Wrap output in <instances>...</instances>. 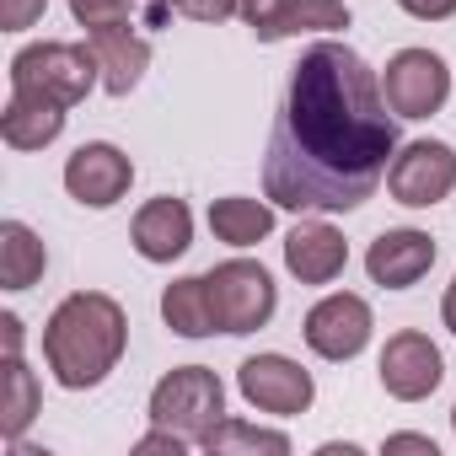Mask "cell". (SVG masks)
Listing matches in <instances>:
<instances>
[{"mask_svg":"<svg viewBox=\"0 0 456 456\" xmlns=\"http://www.w3.org/2000/svg\"><path fill=\"white\" fill-rule=\"evenodd\" d=\"M397 156V113L381 97L376 70L349 44H312L290 65L269 151L264 193L296 215L360 209Z\"/></svg>","mask_w":456,"mask_h":456,"instance_id":"6da1fadb","label":"cell"},{"mask_svg":"<svg viewBox=\"0 0 456 456\" xmlns=\"http://www.w3.org/2000/svg\"><path fill=\"white\" fill-rule=\"evenodd\" d=\"M129 344V317L102 290H76L44 322V360L65 392H92L113 376Z\"/></svg>","mask_w":456,"mask_h":456,"instance_id":"7a4b0ae2","label":"cell"},{"mask_svg":"<svg viewBox=\"0 0 456 456\" xmlns=\"http://www.w3.org/2000/svg\"><path fill=\"white\" fill-rule=\"evenodd\" d=\"M102 81L97 70V54L86 44H60V38H44V44H28L17 60H12V92H33V97H54L65 108L86 102V92Z\"/></svg>","mask_w":456,"mask_h":456,"instance_id":"3957f363","label":"cell"},{"mask_svg":"<svg viewBox=\"0 0 456 456\" xmlns=\"http://www.w3.org/2000/svg\"><path fill=\"white\" fill-rule=\"evenodd\" d=\"M220 419H225V387L209 365H177L151 387V424L177 429L193 445H204V435Z\"/></svg>","mask_w":456,"mask_h":456,"instance_id":"277c9868","label":"cell"},{"mask_svg":"<svg viewBox=\"0 0 456 456\" xmlns=\"http://www.w3.org/2000/svg\"><path fill=\"white\" fill-rule=\"evenodd\" d=\"M209 301H215V317H220V333H258L269 328L274 306H280V290H274V274L253 258H232V264H215L209 274Z\"/></svg>","mask_w":456,"mask_h":456,"instance_id":"5b68a950","label":"cell"},{"mask_svg":"<svg viewBox=\"0 0 456 456\" xmlns=\"http://www.w3.org/2000/svg\"><path fill=\"white\" fill-rule=\"evenodd\" d=\"M381 97L397 118H429L451 97V70L435 49H397L381 70Z\"/></svg>","mask_w":456,"mask_h":456,"instance_id":"8992f818","label":"cell"},{"mask_svg":"<svg viewBox=\"0 0 456 456\" xmlns=\"http://www.w3.org/2000/svg\"><path fill=\"white\" fill-rule=\"evenodd\" d=\"M456 188V151L445 140H408L387 167V193L408 209H429Z\"/></svg>","mask_w":456,"mask_h":456,"instance_id":"52a82bcc","label":"cell"},{"mask_svg":"<svg viewBox=\"0 0 456 456\" xmlns=\"http://www.w3.org/2000/svg\"><path fill=\"white\" fill-rule=\"evenodd\" d=\"M237 387H242V397H248L258 413H280V419L306 413L312 397H317L312 370H301L290 354H253V360H242Z\"/></svg>","mask_w":456,"mask_h":456,"instance_id":"ba28073f","label":"cell"},{"mask_svg":"<svg viewBox=\"0 0 456 456\" xmlns=\"http://www.w3.org/2000/svg\"><path fill=\"white\" fill-rule=\"evenodd\" d=\"M370 306H365V296H354V290H333V296H322L312 312H306V322H301V333H306V349L312 354H322V360H354L365 344H370Z\"/></svg>","mask_w":456,"mask_h":456,"instance_id":"9c48e42d","label":"cell"},{"mask_svg":"<svg viewBox=\"0 0 456 456\" xmlns=\"http://www.w3.org/2000/svg\"><path fill=\"white\" fill-rule=\"evenodd\" d=\"M237 17L253 28L258 44H280L296 33H333L349 28L344 0H237Z\"/></svg>","mask_w":456,"mask_h":456,"instance_id":"30bf717a","label":"cell"},{"mask_svg":"<svg viewBox=\"0 0 456 456\" xmlns=\"http://www.w3.org/2000/svg\"><path fill=\"white\" fill-rule=\"evenodd\" d=\"M129 183H134V161H129L118 145H108V140H86V145L65 161V188H70V199L86 204V209H113V204L129 193Z\"/></svg>","mask_w":456,"mask_h":456,"instance_id":"8fae6325","label":"cell"},{"mask_svg":"<svg viewBox=\"0 0 456 456\" xmlns=\"http://www.w3.org/2000/svg\"><path fill=\"white\" fill-rule=\"evenodd\" d=\"M376 370H381L387 397H397V403H419V397H429V392L445 381V360H440V349H435L424 333H413V328L387 338Z\"/></svg>","mask_w":456,"mask_h":456,"instance_id":"7c38bea8","label":"cell"},{"mask_svg":"<svg viewBox=\"0 0 456 456\" xmlns=\"http://www.w3.org/2000/svg\"><path fill=\"white\" fill-rule=\"evenodd\" d=\"M435 269V242L419 225H397V232H381L365 253V274L381 285V290H408L419 285L424 274Z\"/></svg>","mask_w":456,"mask_h":456,"instance_id":"4fadbf2b","label":"cell"},{"mask_svg":"<svg viewBox=\"0 0 456 456\" xmlns=\"http://www.w3.org/2000/svg\"><path fill=\"white\" fill-rule=\"evenodd\" d=\"M129 242H134V253H140L145 264H172V258H183L188 242H193V215H188V204L172 199V193L140 204V215H134V225H129Z\"/></svg>","mask_w":456,"mask_h":456,"instance_id":"5bb4252c","label":"cell"},{"mask_svg":"<svg viewBox=\"0 0 456 456\" xmlns=\"http://www.w3.org/2000/svg\"><path fill=\"white\" fill-rule=\"evenodd\" d=\"M349 264V242L344 232H333L328 220H301L290 225L285 237V269L301 280V285H333Z\"/></svg>","mask_w":456,"mask_h":456,"instance_id":"9a60e30c","label":"cell"},{"mask_svg":"<svg viewBox=\"0 0 456 456\" xmlns=\"http://www.w3.org/2000/svg\"><path fill=\"white\" fill-rule=\"evenodd\" d=\"M65 118L70 108L54 102V97H33V92H12L6 113H0V140L12 151H44L65 134Z\"/></svg>","mask_w":456,"mask_h":456,"instance_id":"2e32d148","label":"cell"},{"mask_svg":"<svg viewBox=\"0 0 456 456\" xmlns=\"http://www.w3.org/2000/svg\"><path fill=\"white\" fill-rule=\"evenodd\" d=\"M92 54H97V70H102V92L129 97V92L145 81L151 38H140V33H129V28H102V33H92Z\"/></svg>","mask_w":456,"mask_h":456,"instance_id":"e0dca14e","label":"cell"},{"mask_svg":"<svg viewBox=\"0 0 456 456\" xmlns=\"http://www.w3.org/2000/svg\"><path fill=\"white\" fill-rule=\"evenodd\" d=\"M161 317L177 338H209L220 333V317H215V301H209V280L204 274H188V280H172L161 290Z\"/></svg>","mask_w":456,"mask_h":456,"instance_id":"ac0fdd59","label":"cell"},{"mask_svg":"<svg viewBox=\"0 0 456 456\" xmlns=\"http://www.w3.org/2000/svg\"><path fill=\"white\" fill-rule=\"evenodd\" d=\"M49 269V248L28 220H6L0 225V285L6 290H33Z\"/></svg>","mask_w":456,"mask_h":456,"instance_id":"d6986e66","label":"cell"},{"mask_svg":"<svg viewBox=\"0 0 456 456\" xmlns=\"http://www.w3.org/2000/svg\"><path fill=\"white\" fill-rule=\"evenodd\" d=\"M209 232H215L220 242H232V248H258V242L274 232V204L242 199V193L215 199V204H209Z\"/></svg>","mask_w":456,"mask_h":456,"instance_id":"ffe728a7","label":"cell"},{"mask_svg":"<svg viewBox=\"0 0 456 456\" xmlns=\"http://www.w3.org/2000/svg\"><path fill=\"white\" fill-rule=\"evenodd\" d=\"M38 419V376L28 370L22 354H6V397H0V435L12 445L22 440V429Z\"/></svg>","mask_w":456,"mask_h":456,"instance_id":"44dd1931","label":"cell"},{"mask_svg":"<svg viewBox=\"0 0 456 456\" xmlns=\"http://www.w3.org/2000/svg\"><path fill=\"white\" fill-rule=\"evenodd\" d=\"M204 451L209 456H237V451H269V456H285L290 451V435L280 429H258V424H242V419H220L209 435H204Z\"/></svg>","mask_w":456,"mask_h":456,"instance_id":"7402d4cb","label":"cell"},{"mask_svg":"<svg viewBox=\"0 0 456 456\" xmlns=\"http://www.w3.org/2000/svg\"><path fill=\"white\" fill-rule=\"evenodd\" d=\"M129 12H134V0H70V17L86 28V38L102 28H129Z\"/></svg>","mask_w":456,"mask_h":456,"instance_id":"603a6c76","label":"cell"},{"mask_svg":"<svg viewBox=\"0 0 456 456\" xmlns=\"http://www.w3.org/2000/svg\"><path fill=\"white\" fill-rule=\"evenodd\" d=\"M44 12H49V0H0V28H6V33H28Z\"/></svg>","mask_w":456,"mask_h":456,"instance_id":"cb8c5ba5","label":"cell"},{"mask_svg":"<svg viewBox=\"0 0 456 456\" xmlns=\"http://www.w3.org/2000/svg\"><path fill=\"white\" fill-rule=\"evenodd\" d=\"M177 12L188 22H225V17H237V0H177Z\"/></svg>","mask_w":456,"mask_h":456,"instance_id":"d4e9b609","label":"cell"},{"mask_svg":"<svg viewBox=\"0 0 456 456\" xmlns=\"http://www.w3.org/2000/svg\"><path fill=\"white\" fill-rule=\"evenodd\" d=\"M188 445H193V440H183L177 429H161V424H156L151 435H140V440H134V451H140V456H151V451H172V456H183Z\"/></svg>","mask_w":456,"mask_h":456,"instance_id":"484cf974","label":"cell"},{"mask_svg":"<svg viewBox=\"0 0 456 456\" xmlns=\"http://www.w3.org/2000/svg\"><path fill=\"white\" fill-rule=\"evenodd\" d=\"M397 6H403L408 17H419V22H445V17H456V0H397Z\"/></svg>","mask_w":456,"mask_h":456,"instance_id":"4316f807","label":"cell"},{"mask_svg":"<svg viewBox=\"0 0 456 456\" xmlns=\"http://www.w3.org/2000/svg\"><path fill=\"white\" fill-rule=\"evenodd\" d=\"M381 451H424V456H435V440L429 435H387Z\"/></svg>","mask_w":456,"mask_h":456,"instance_id":"83f0119b","label":"cell"},{"mask_svg":"<svg viewBox=\"0 0 456 456\" xmlns=\"http://www.w3.org/2000/svg\"><path fill=\"white\" fill-rule=\"evenodd\" d=\"M0 344H6V354H22V317L17 312L0 317Z\"/></svg>","mask_w":456,"mask_h":456,"instance_id":"f1b7e54d","label":"cell"},{"mask_svg":"<svg viewBox=\"0 0 456 456\" xmlns=\"http://www.w3.org/2000/svg\"><path fill=\"white\" fill-rule=\"evenodd\" d=\"M440 322L451 328V338H456V280L445 285V301H440Z\"/></svg>","mask_w":456,"mask_h":456,"instance_id":"f546056e","label":"cell"},{"mask_svg":"<svg viewBox=\"0 0 456 456\" xmlns=\"http://www.w3.org/2000/svg\"><path fill=\"white\" fill-rule=\"evenodd\" d=\"M151 6H172V12H177V0H151Z\"/></svg>","mask_w":456,"mask_h":456,"instance_id":"4dcf8cb0","label":"cell"},{"mask_svg":"<svg viewBox=\"0 0 456 456\" xmlns=\"http://www.w3.org/2000/svg\"><path fill=\"white\" fill-rule=\"evenodd\" d=\"M451 429H456V408H451Z\"/></svg>","mask_w":456,"mask_h":456,"instance_id":"1f68e13d","label":"cell"}]
</instances>
